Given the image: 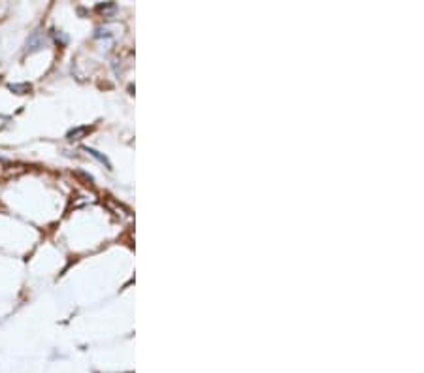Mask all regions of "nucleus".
Wrapping results in <instances>:
<instances>
[{"instance_id":"obj_1","label":"nucleus","mask_w":424,"mask_h":373,"mask_svg":"<svg viewBox=\"0 0 424 373\" xmlns=\"http://www.w3.org/2000/svg\"><path fill=\"white\" fill-rule=\"evenodd\" d=\"M89 128L87 126H80V128H74V130L68 132V140H80L83 134H87Z\"/></svg>"},{"instance_id":"obj_2","label":"nucleus","mask_w":424,"mask_h":373,"mask_svg":"<svg viewBox=\"0 0 424 373\" xmlns=\"http://www.w3.org/2000/svg\"><path fill=\"white\" fill-rule=\"evenodd\" d=\"M8 87H10V91H13V93H17V94H25L31 91V85H29V83H23V85H8Z\"/></svg>"}]
</instances>
